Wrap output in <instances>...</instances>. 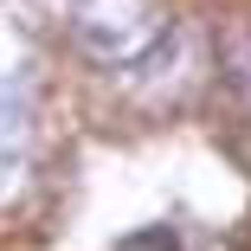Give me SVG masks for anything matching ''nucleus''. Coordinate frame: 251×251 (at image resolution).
I'll use <instances>...</instances> for the list:
<instances>
[{
	"label": "nucleus",
	"mask_w": 251,
	"mask_h": 251,
	"mask_svg": "<svg viewBox=\"0 0 251 251\" xmlns=\"http://www.w3.org/2000/svg\"><path fill=\"white\" fill-rule=\"evenodd\" d=\"M123 251H168V232H142V238L123 245Z\"/></svg>",
	"instance_id": "nucleus-4"
},
{
	"label": "nucleus",
	"mask_w": 251,
	"mask_h": 251,
	"mask_svg": "<svg viewBox=\"0 0 251 251\" xmlns=\"http://www.w3.org/2000/svg\"><path fill=\"white\" fill-rule=\"evenodd\" d=\"M26 161H32V97L13 77H0V200H13Z\"/></svg>",
	"instance_id": "nucleus-3"
},
{
	"label": "nucleus",
	"mask_w": 251,
	"mask_h": 251,
	"mask_svg": "<svg viewBox=\"0 0 251 251\" xmlns=\"http://www.w3.org/2000/svg\"><path fill=\"white\" fill-rule=\"evenodd\" d=\"M206 77V45H200V26H168L142 45L123 71V90H135L142 103H187L193 84Z\"/></svg>",
	"instance_id": "nucleus-1"
},
{
	"label": "nucleus",
	"mask_w": 251,
	"mask_h": 251,
	"mask_svg": "<svg viewBox=\"0 0 251 251\" xmlns=\"http://www.w3.org/2000/svg\"><path fill=\"white\" fill-rule=\"evenodd\" d=\"M52 7L65 13L71 39L84 45L90 58H135L148 39H155V0H52Z\"/></svg>",
	"instance_id": "nucleus-2"
}]
</instances>
